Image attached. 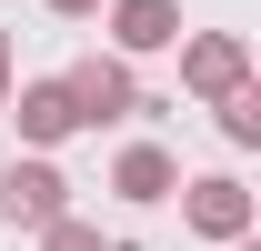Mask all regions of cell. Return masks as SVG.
<instances>
[{"mask_svg": "<svg viewBox=\"0 0 261 251\" xmlns=\"http://www.w3.org/2000/svg\"><path fill=\"white\" fill-rule=\"evenodd\" d=\"M31 241H40V251H121V241H100V231H91L81 211H61V221H40Z\"/></svg>", "mask_w": 261, "mask_h": 251, "instance_id": "obj_9", "label": "cell"}, {"mask_svg": "<svg viewBox=\"0 0 261 251\" xmlns=\"http://www.w3.org/2000/svg\"><path fill=\"white\" fill-rule=\"evenodd\" d=\"M61 91H70V111H81V131H111V121H130V111H151L121 51H91V61H70V70H61Z\"/></svg>", "mask_w": 261, "mask_h": 251, "instance_id": "obj_1", "label": "cell"}, {"mask_svg": "<svg viewBox=\"0 0 261 251\" xmlns=\"http://www.w3.org/2000/svg\"><path fill=\"white\" fill-rule=\"evenodd\" d=\"M70 211V181H61V161H10V171H0V221H10V231H40V221H61Z\"/></svg>", "mask_w": 261, "mask_h": 251, "instance_id": "obj_2", "label": "cell"}, {"mask_svg": "<svg viewBox=\"0 0 261 251\" xmlns=\"http://www.w3.org/2000/svg\"><path fill=\"white\" fill-rule=\"evenodd\" d=\"M181 51V91L191 101H221L231 81H251V40L241 31H191V40H171Z\"/></svg>", "mask_w": 261, "mask_h": 251, "instance_id": "obj_3", "label": "cell"}, {"mask_svg": "<svg viewBox=\"0 0 261 251\" xmlns=\"http://www.w3.org/2000/svg\"><path fill=\"white\" fill-rule=\"evenodd\" d=\"M111 191H121L130 211H151V201H171V191H181V161H171L161 141H130V151L111 161Z\"/></svg>", "mask_w": 261, "mask_h": 251, "instance_id": "obj_7", "label": "cell"}, {"mask_svg": "<svg viewBox=\"0 0 261 251\" xmlns=\"http://www.w3.org/2000/svg\"><path fill=\"white\" fill-rule=\"evenodd\" d=\"M0 121H20V141H31V151H61L70 131H81V111H70V91H61V81H10Z\"/></svg>", "mask_w": 261, "mask_h": 251, "instance_id": "obj_4", "label": "cell"}, {"mask_svg": "<svg viewBox=\"0 0 261 251\" xmlns=\"http://www.w3.org/2000/svg\"><path fill=\"white\" fill-rule=\"evenodd\" d=\"M171 201H181V221H191L201 241H241V231H251V191L231 181V171H211V181H181Z\"/></svg>", "mask_w": 261, "mask_h": 251, "instance_id": "obj_5", "label": "cell"}, {"mask_svg": "<svg viewBox=\"0 0 261 251\" xmlns=\"http://www.w3.org/2000/svg\"><path fill=\"white\" fill-rule=\"evenodd\" d=\"M0 101H10V20H0Z\"/></svg>", "mask_w": 261, "mask_h": 251, "instance_id": "obj_11", "label": "cell"}, {"mask_svg": "<svg viewBox=\"0 0 261 251\" xmlns=\"http://www.w3.org/2000/svg\"><path fill=\"white\" fill-rule=\"evenodd\" d=\"M100 10H111V51L121 61H151V51L181 40V0H100Z\"/></svg>", "mask_w": 261, "mask_h": 251, "instance_id": "obj_6", "label": "cell"}, {"mask_svg": "<svg viewBox=\"0 0 261 251\" xmlns=\"http://www.w3.org/2000/svg\"><path fill=\"white\" fill-rule=\"evenodd\" d=\"M40 10H50V20H91L100 0H40Z\"/></svg>", "mask_w": 261, "mask_h": 251, "instance_id": "obj_10", "label": "cell"}, {"mask_svg": "<svg viewBox=\"0 0 261 251\" xmlns=\"http://www.w3.org/2000/svg\"><path fill=\"white\" fill-rule=\"evenodd\" d=\"M211 111H221V141H231V151H251V141H261V91H251V81H231Z\"/></svg>", "mask_w": 261, "mask_h": 251, "instance_id": "obj_8", "label": "cell"}]
</instances>
